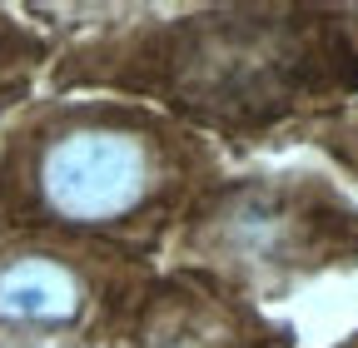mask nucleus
<instances>
[{
	"instance_id": "obj_1",
	"label": "nucleus",
	"mask_w": 358,
	"mask_h": 348,
	"mask_svg": "<svg viewBox=\"0 0 358 348\" xmlns=\"http://www.w3.org/2000/svg\"><path fill=\"white\" fill-rule=\"evenodd\" d=\"M155 189L150 140L115 124H80L40 154V199L70 224H110L134 214Z\"/></svg>"
},
{
	"instance_id": "obj_2",
	"label": "nucleus",
	"mask_w": 358,
	"mask_h": 348,
	"mask_svg": "<svg viewBox=\"0 0 358 348\" xmlns=\"http://www.w3.org/2000/svg\"><path fill=\"white\" fill-rule=\"evenodd\" d=\"M80 274L50 254H20L0 264V319L10 324H65L80 314Z\"/></svg>"
}]
</instances>
